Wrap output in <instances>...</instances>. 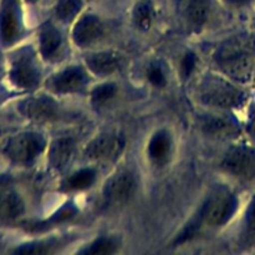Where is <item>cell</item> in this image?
I'll return each mask as SVG.
<instances>
[{"instance_id":"obj_28","label":"cell","mask_w":255,"mask_h":255,"mask_svg":"<svg viewBox=\"0 0 255 255\" xmlns=\"http://www.w3.org/2000/svg\"><path fill=\"white\" fill-rule=\"evenodd\" d=\"M147 76H148L151 84L156 87H163L166 85V77L158 65H151L147 71Z\"/></svg>"},{"instance_id":"obj_3","label":"cell","mask_w":255,"mask_h":255,"mask_svg":"<svg viewBox=\"0 0 255 255\" xmlns=\"http://www.w3.org/2000/svg\"><path fill=\"white\" fill-rule=\"evenodd\" d=\"M44 148L45 139L40 134L34 132H24L11 137L7 141L4 153L14 163L26 166L34 162Z\"/></svg>"},{"instance_id":"obj_27","label":"cell","mask_w":255,"mask_h":255,"mask_svg":"<svg viewBox=\"0 0 255 255\" xmlns=\"http://www.w3.org/2000/svg\"><path fill=\"white\" fill-rule=\"evenodd\" d=\"M246 232L249 238H255V196L249 203L246 216Z\"/></svg>"},{"instance_id":"obj_13","label":"cell","mask_w":255,"mask_h":255,"mask_svg":"<svg viewBox=\"0 0 255 255\" xmlns=\"http://www.w3.org/2000/svg\"><path fill=\"white\" fill-rule=\"evenodd\" d=\"M40 52L46 60H54L60 55L62 49L61 32L51 24L41 27L39 34Z\"/></svg>"},{"instance_id":"obj_9","label":"cell","mask_w":255,"mask_h":255,"mask_svg":"<svg viewBox=\"0 0 255 255\" xmlns=\"http://www.w3.org/2000/svg\"><path fill=\"white\" fill-rule=\"evenodd\" d=\"M20 35V11L16 0H1L0 4V40L10 45Z\"/></svg>"},{"instance_id":"obj_19","label":"cell","mask_w":255,"mask_h":255,"mask_svg":"<svg viewBox=\"0 0 255 255\" xmlns=\"http://www.w3.org/2000/svg\"><path fill=\"white\" fill-rule=\"evenodd\" d=\"M95 179L96 173L92 169L84 168L71 174L62 186L66 191H85L95 183Z\"/></svg>"},{"instance_id":"obj_31","label":"cell","mask_w":255,"mask_h":255,"mask_svg":"<svg viewBox=\"0 0 255 255\" xmlns=\"http://www.w3.org/2000/svg\"><path fill=\"white\" fill-rule=\"evenodd\" d=\"M9 181L10 179L7 176H0V188H1L2 186H5V184H6Z\"/></svg>"},{"instance_id":"obj_32","label":"cell","mask_w":255,"mask_h":255,"mask_svg":"<svg viewBox=\"0 0 255 255\" xmlns=\"http://www.w3.org/2000/svg\"><path fill=\"white\" fill-rule=\"evenodd\" d=\"M249 132H251V137L253 138V141L255 142V122L251 126V129H249Z\"/></svg>"},{"instance_id":"obj_7","label":"cell","mask_w":255,"mask_h":255,"mask_svg":"<svg viewBox=\"0 0 255 255\" xmlns=\"http://www.w3.org/2000/svg\"><path fill=\"white\" fill-rule=\"evenodd\" d=\"M125 147L122 137L116 134H101L92 139L85 149V156L91 161H115Z\"/></svg>"},{"instance_id":"obj_23","label":"cell","mask_w":255,"mask_h":255,"mask_svg":"<svg viewBox=\"0 0 255 255\" xmlns=\"http://www.w3.org/2000/svg\"><path fill=\"white\" fill-rule=\"evenodd\" d=\"M82 0H57L55 5V14L62 21H70L80 12Z\"/></svg>"},{"instance_id":"obj_21","label":"cell","mask_w":255,"mask_h":255,"mask_svg":"<svg viewBox=\"0 0 255 255\" xmlns=\"http://www.w3.org/2000/svg\"><path fill=\"white\" fill-rule=\"evenodd\" d=\"M76 214V208H75L72 204H66V206L62 207L60 211H57L54 216L50 219L44 222H37V223H29L25 226V228L27 231H42L45 228H49V227H52L54 224L64 223V222L69 221L72 217Z\"/></svg>"},{"instance_id":"obj_29","label":"cell","mask_w":255,"mask_h":255,"mask_svg":"<svg viewBox=\"0 0 255 255\" xmlns=\"http://www.w3.org/2000/svg\"><path fill=\"white\" fill-rule=\"evenodd\" d=\"M196 67V57H194L193 54H187L186 56L183 57L181 64V70H182V75L184 77H188L189 75L192 74V71Z\"/></svg>"},{"instance_id":"obj_14","label":"cell","mask_w":255,"mask_h":255,"mask_svg":"<svg viewBox=\"0 0 255 255\" xmlns=\"http://www.w3.org/2000/svg\"><path fill=\"white\" fill-rule=\"evenodd\" d=\"M212 0H186L184 1V17L187 24L194 30L206 25L211 14Z\"/></svg>"},{"instance_id":"obj_24","label":"cell","mask_w":255,"mask_h":255,"mask_svg":"<svg viewBox=\"0 0 255 255\" xmlns=\"http://www.w3.org/2000/svg\"><path fill=\"white\" fill-rule=\"evenodd\" d=\"M116 252V246L114 242L109 238H100L97 241L92 242L87 248L81 251L82 254L90 255H107Z\"/></svg>"},{"instance_id":"obj_2","label":"cell","mask_w":255,"mask_h":255,"mask_svg":"<svg viewBox=\"0 0 255 255\" xmlns=\"http://www.w3.org/2000/svg\"><path fill=\"white\" fill-rule=\"evenodd\" d=\"M199 97L206 105L217 109H232L243 101L241 90L219 77H207L201 85Z\"/></svg>"},{"instance_id":"obj_25","label":"cell","mask_w":255,"mask_h":255,"mask_svg":"<svg viewBox=\"0 0 255 255\" xmlns=\"http://www.w3.org/2000/svg\"><path fill=\"white\" fill-rule=\"evenodd\" d=\"M117 89L114 84H104L97 86L91 94V101L95 106H101L116 95Z\"/></svg>"},{"instance_id":"obj_22","label":"cell","mask_w":255,"mask_h":255,"mask_svg":"<svg viewBox=\"0 0 255 255\" xmlns=\"http://www.w3.org/2000/svg\"><path fill=\"white\" fill-rule=\"evenodd\" d=\"M204 131L217 137H229L236 133V125L224 119H208L203 124Z\"/></svg>"},{"instance_id":"obj_11","label":"cell","mask_w":255,"mask_h":255,"mask_svg":"<svg viewBox=\"0 0 255 255\" xmlns=\"http://www.w3.org/2000/svg\"><path fill=\"white\" fill-rule=\"evenodd\" d=\"M24 116L35 122H50L59 115V106L52 99L46 96L32 97L21 104Z\"/></svg>"},{"instance_id":"obj_26","label":"cell","mask_w":255,"mask_h":255,"mask_svg":"<svg viewBox=\"0 0 255 255\" xmlns=\"http://www.w3.org/2000/svg\"><path fill=\"white\" fill-rule=\"evenodd\" d=\"M52 246L47 243H32L25 244L20 248L15 249V253L19 254H47L52 252Z\"/></svg>"},{"instance_id":"obj_20","label":"cell","mask_w":255,"mask_h":255,"mask_svg":"<svg viewBox=\"0 0 255 255\" xmlns=\"http://www.w3.org/2000/svg\"><path fill=\"white\" fill-rule=\"evenodd\" d=\"M153 21V5L149 0H141L133 9V22L137 29L147 31L151 29Z\"/></svg>"},{"instance_id":"obj_10","label":"cell","mask_w":255,"mask_h":255,"mask_svg":"<svg viewBox=\"0 0 255 255\" xmlns=\"http://www.w3.org/2000/svg\"><path fill=\"white\" fill-rule=\"evenodd\" d=\"M86 82V72L82 67L70 66L61 70L50 80V89L57 94H72L80 91Z\"/></svg>"},{"instance_id":"obj_5","label":"cell","mask_w":255,"mask_h":255,"mask_svg":"<svg viewBox=\"0 0 255 255\" xmlns=\"http://www.w3.org/2000/svg\"><path fill=\"white\" fill-rule=\"evenodd\" d=\"M11 81L21 89H34L40 82V71L34 56L29 51H21L12 60L10 70Z\"/></svg>"},{"instance_id":"obj_1","label":"cell","mask_w":255,"mask_h":255,"mask_svg":"<svg viewBox=\"0 0 255 255\" xmlns=\"http://www.w3.org/2000/svg\"><path fill=\"white\" fill-rule=\"evenodd\" d=\"M237 206H238V201L236 196L229 191L221 189V191L214 192L203 204L193 224L184 229V232L179 237V241H186L189 237L193 236L201 224H206L209 227L224 226L231 221Z\"/></svg>"},{"instance_id":"obj_17","label":"cell","mask_w":255,"mask_h":255,"mask_svg":"<svg viewBox=\"0 0 255 255\" xmlns=\"http://www.w3.org/2000/svg\"><path fill=\"white\" fill-rule=\"evenodd\" d=\"M25 211L21 197L14 191H4L0 193V219L14 221Z\"/></svg>"},{"instance_id":"obj_6","label":"cell","mask_w":255,"mask_h":255,"mask_svg":"<svg viewBox=\"0 0 255 255\" xmlns=\"http://www.w3.org/2000/svg\"><path fill=\"white\" fill-rule=\"evenodd\" d=\"M219 64L232 79L246 81L253 71V60L248 52L239 49H227L219 54Z\"/></svg>"},{"instance_id":"obj_33","label":"cell","mask_w":255,"mask_h":255,"mask_svg":"<svg viewBox=\"0 0 255 255\" xmlns=\"http://www.w3.org/2000/svg\"><path fill=\"white\" fill-rule=\"evenodd\" d=\"M26 1H29V2H35V1H37V0H26Z\"/></svg>"},{"instance_id":"obj_30","label":"cell","mask_w":255,"mask_h":255,"mask_svg":"<svg viewBox=\"0 0 255 255\" xmlns=\"http://www.w3.org/2000/svg\"><path fill=\"white\" fill-rule=\"evenodd\" d=\"M227 2H228L229 5H232V6H246V5H248L249 2H252L253 0H226Z\"/></svg>"},{"instance_id":"obj_4","label":"cell","mask_w":255,"mask_h":255,"mask_svg":"<svg viewBox=\"0 0 255 255\" xmlns=\"http://www.w3.org/2000/svg\"><path fill=\"white\" fill-rule=\"evenodd\" d=\"M222 167L224 171L241 181H253L255 179V152L243 147L232 149L224 157Z\"/></svg>"},{"instance_id":"obj_16","label":"cell","mask_w":255,"mask_h":255,"mask_svg":"<svg viewBox=\"0 0 255 255\" xmlns=\"http://www.w3.org/2000/svg\"><path fill=\"white\" fill-rule=\"evenodd\" d=\"M86 65L91 72L99 76H107L116 72L120 67L117 56L112 52L102 51L91 54L86 57Z\"/></svg>"},{"instance_id":"obj_8","label":"cell","mask_w":255,"mask_h":255,"mask_svg":"<svg viewBox=\"0 0 255 255\" xmlns=\"http://www.w3.org/2000/svg\"><path fill=\"white\" fill-rule=\"evenodd\" d=\"M136 191V179L131 172H120L106 182L104 187V197L109 203H126Z\"/></svg>"},{"instance_id":"obj_12","label":"cell","mask_w":255,"mask_h":255,"mask_svg":"<svg viewBox=\"0 0 255 255\" xmlns=\"http://www.w3.org/2000/svg\"><path fill=\"white\" fill-rule=\"evenodd\" d=\"M104 35V25L95 15H84L72 30V39L77 46H90Z\"/></svg>"},{"instance_id":"obj_18","label":"cell","mask_w":255,"mask_h":255,"mask_svg":"<svg viewBox=\"0 0 255 255\" xmlns=\"http://www.w3.org/2000/svg\"><path fill=\"white\" fill-rule=\"evenodd\" d=\"M171 151V138L168 133L164 131H159L151 138L148 144V154L154 162L161 163L166 161Z\"/></svg>"},{"instance_id":"obj_15","label":"cell","mask_w":255,"mask_h":255,"mask_svg":"<svg viewBox=\"0 0 255 255\" xmlns=\"http://www.w3.org/2000/svg\"><path fill=\"white\" fill-rule=\"evenodd\" d=\"M75 151V142L69 137L55 139L49 149V162L54 168L62 169L71 159Z\"/></svg>"}]
</instances>
